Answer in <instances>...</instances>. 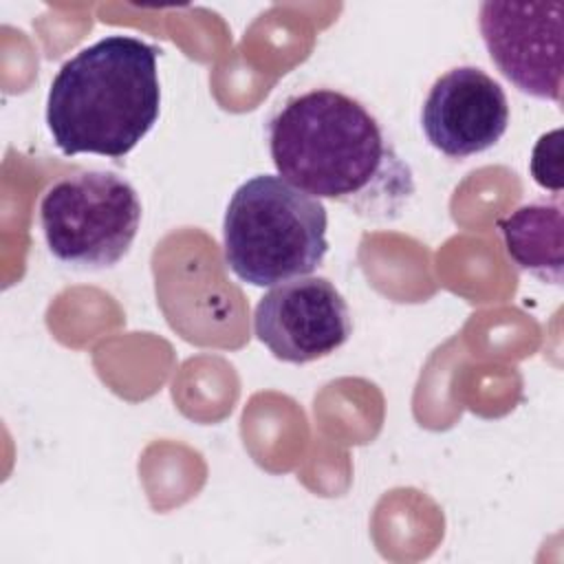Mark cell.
<instances>
[{
    "mask_svg": "<svg viewBox=\"0 0 564 564\" xmlns=\"http://www.w3.org/2000/svg\"><path fill=\"white\" fill-rule=\"evenodd\" d=\"M267 141L284 181L361 218L394 220L416 192L383 123L341 90L322 86L286 97L267 121Z\"/></svg>",
    "mask_w": 564,
    "mask_h": 564,
    "instance_id": "1",
    "label": "cell"
},
{
    "mask_svg": "<svg viewBox=\"0 0 564 564\" xmlns=\"http://www.w3.org/2000/svg\"><path fill=\"white\" fill-rule=\"evenodd\" d=\"M159 48L110 33L77 51L46 95V128L62 154L123 159L161 115Z\"/></svg>",
    "mask_w": 564,
    "mask_h": 564,
    "instance_id": "2",
    "label": "cell"
},
{
    "mask_svg": "<svg viewBox=\"0 0 564 564\" xmlns=\"http://www.w3.org/2000/svg\"><path fill=\"white\" fill-rule=\"evenodd\" d=\"M328 214L319 198L280 174H256L231 194L223 218L227 267L247 284L311 275L326 258Z\"/></svg>",
    "mask_w": 564,
    "mask_h": 564,
    "instance_id": "3",
    "label": "cell"
},
{
    "mask_svg": "<svg viewBox=\"0 0 564 564\" xmlns=\"http://www.w3.org/2000/svg\"><path fill=\"white\" fill-rule=\"evenodd\" d=\"M141 198L132 183L108 170H82L55 181L40 200L48 251L86 271L115 267L141 227Z\"/></svg>",
    "mask_w": 564,
    "mask_h": 564,
    "instance_id": "4",
    "label": "cell"
},
{
    "mask_svg": "<svg viewBox=\"0 0 564 564\" xmlns=\"http://www.w3.org/2000/svg\"><path fill=\"white\" fill-rule=\"evenodd\" d=\"M482 44L520 93L562 104L564 2H494L478 9Z\"/></svg>",
    "mask_w": 564,
    "mask_h": 564,
    "instance_id": "5",
    "label": "cell"
},
{
    "mask_svg": "<svg viewBox=\"0 0 564 564\" xmlns=\"http://www.w3.org/2000/svg\"><path fill=\"white\" fill-rule=\"evenodd\" d=\"M253 333L286 364H308L339 350L352 335V315L339 289L324 275L275 284L253 311Z\"/></svg>",
    "mask_w": 564,
    "mask_h": 564,
    "instance_id": "6",
    "label": "cell"
},
{
    "mask_svg": "<svg viewBox=\"0 0 564 564\" xmlns=\"http://www.w3.org/2000/svg\"><path fill=\"white\" fill-rule=\"evenodd\" d=\"M427 143L447 159H467L494 148L509 128L505 88L476 66L445 70L421 108Z\"/></svg>",
    "mask_w": 564,
    "mask_h": 564,
    "instance_id": "7",
    "label": "cell"
},
{
    "mask_svg": "<svg viewBox=\"0 0 564 564\" xmlns=\"http://www.w3.org/2000/svg\"><path fill=\"white\" fill-rule=\"evenodd\" d=\"M509 260L524 273L560 286L564 271V212L560 200H533L498 220Z\"/></svg>",
    "mask_w": 564,
    "mask_h": 564,
    "instance_id": "8",
    "label": "cell"
},
{
    "mask_svg": "<svg viewBox=\"0 0 564 564\" xmlns=\"http://www.w3.org/2000/svg\"><path fill=\"white\" fill-rule=\"evenodd\" d=\"M562 130L555 128L538 139L531 152L533 181L555 194L562 192Z\"/></svg>",
    "mask_w": 564,
    "mask_h": 564,
    "instance_id": "9",
    "label": "cell"
}]
</instances>
